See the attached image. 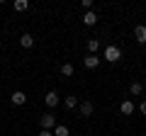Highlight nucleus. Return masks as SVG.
Masks as SVG:
<instances>
[{"label": "nucleus", "instance_id": "nucleus-7", "mask_svg": "<svg viewBox=\"0 0 146 136\" xmlns=\"http://www.w3.org/2000/svg\"><path fill=\"white\" fill-rule=\"evenodd\" d=\"M119 112L122 114H131V112H134V102H131V100H124L119 105Z\"/></svg>", "mask_w": 146, "mask_h": 136}, {"label": "nucleus", "instance_id": "nucleus-3", "mask_svg": "<svg viewBox=\"0 0 146 136\" xmlns=\"http://www.w3.org/2000/svg\"><path fill=\"white\" fill-rule=\"evenodd\" d=\"M54 124H56V117H54V114H42V129H49V131H51Z\"/></svg>", "mask_w": 146, "mask_h": 136}, {"label": "nucleus", "instance_id": "nucleus-4", "mask_svg": "<svg viewBox=\"0 0 146 136\" xmlns=\"http://www.w3.org/2000/svg\"><path fill=\"white\" fill-rule=\"evenodd\" d=\"M134 39H136L139 44H146V27H144V24H139V27L134 29Z\"/></svg>", "mask_w": 146, "mask_h": 136}, {"label": "nucleus", "instance_id": "nucleus-1", "mask_svg": "<svg viewBox=\"0 0 146 136\" xmlns=\"http://www.w3.org/2000/svg\"><path fill=\"white\" fill-rule=\"evenodd\" d=\"M102 56H105V61H110V63H117V61L122 58V51H119V46H115V44H110V46H105Z\"/></svg>", "mask_w": 146, "mask_h": 136}, {"label": "nucleus", "instance_id": "nucleus-11", "mask_svg": "<svg viewBox=\"0 0 146 136\" xmlns=\"http://www.w3.org/2000/svg\"><path fill=\"white\" fill-rule=\"evenodd\" d=\"M129 92H131V95H134V97H139V95H141V92H144V85H141V83H136V80H134V83H131V85H129Z\"/></svg>", "mask_w": 146, "mask_h": 136}, {"label": "nucleus", "instance_id": "nucleus-18", "mask_svg": "<svg viewBox=\"0 0 146 136\" xmlns=\"http://www.w3.org/2000/svg\"><path fill=\"white\" fill-rule=\"evenodd\" d=\"M139 112H141V114H146V100H144V102L139 105Z\"/></svg>", "mask_w": 146, "mask_h": 136}, {"label": "nucleus", "instance_id": "nucleus-17", "mask_svg": "<svg viewBox=\"0 0 146 136\" xmlns=\"http://www.w3.org/2000/svg\"><path fill=\"white\" fill-rule=\"evenodd\" d=\"M83 7L90 12V10H93V0H83Z\"/></svg>", "mask_w": 146, "mask_h": 136}, {"label": "nucleus", "instance_id": "nucleus-15", "mask_svg": "<svg viewBox=\"0 0 146 136\" xmlns=\"http://www.w3.org/2000/svg\"><path fill=\"white\" fill-rule=\"evenodd\" d=\"M98 49H100V42H98V39H88V51L95 53Z\"/></svg>", "mask_w": 146, "mask_h": 136}, {"label": "nucleus", "instance_id": "nucleus-19", "mask_svg": "<svg viewBox=\"0 0 146 136\" xmlns=\"http://www.w3.org/2000/svg\"><path fill=\"white\" fill-rule=\"evenodd\" d=\"M39 136H54V134H51L49 129H42V131H39Z\"/></svg>", "mask_w": 146, "mask_h": 136}, {"label": "nucleus", "instance_id": "nucleus-14", "mask_svg": "<svg viewBox=\"0 0 146 136\" xmlns=\"http://www.w3.org/2000/svg\"><path fill=\"white\" fill-rule=\"evenodd\" d=\"M61 75H66V78L73 75V66H71V63H63V66H61Z\"/></svg>", "mask_w": 146, "mask_h": 136}, {"label": "nucleus", "instance_id": "nucleus-2", "mask_svg": "<svg viewBox=\"0 0 146 136\" xmlns=\"http://www.w3.org/2000/svg\"><path fill=\"white\" fill-rule=\"evenodd\" d=\"M44 102H46L49 107H56L58 102H61V97H58V92H56V90H51V92H46V95H44Z\"/></svg>", "mask_w": 146, "mask_h": 136}, {"label": "nucleus", "instance_id": "nucleus-12", "mask_svg": "<svg viewBox=\"0 0 146 136\" xmlns=\"http://www.w3.org/2000/svg\"><path fill=\"white\" fill-rule=\"evenodd\" d=\"M63 105H66L68 110H73V107H78V97H76V95H68V97L63 100Z\"/></svg>", "mask_w": 146, "mask_h": 136}, {"label": "nucleus", "instance_id": "nucleus-5", "mask_svg": "<svg viewBox=\"0 0 146 136\" xmlns=\"http://www.w3.org/2000/svg\"><path fill=\"white\" fill-rule=\"evenodd\" d=\"M10 100H12V105H25V102H27V95L22 92V90H15Z\"/></svg>", "mask_w": 146, "mask_h": 136}, {"label": "nucleus", "instance_id": "nucleus-13", "mask_svg": "<svg viewBox=\"0 0 146 136\" xmlns=\"http://www.w3.org/2000/svg\"><path fill=\"white\" fill-rule=\"evenodd\" d=\"M27 7H29V3H27V0H15V10H17V12H25Z\"/></svg>", "mask_w": 146, "mask_h": 136}, {"label": "nucleus", "instance_id": "nucleus-6", "mask_svg": "<svg viewBox=\"0 0 146 136\" xmlns=\"http://www.w3.org/2000/svg\"><path fill=\"white\" fill-rule=\"evenodd\" d=\"M80 114H83V117H90V114H93V102H90V100L80 102Z\"/></svg>", "mask_w": 146, "mask_h": 136}, {"label": "nucleus", "instance_id": "nucleus-10", "mask_svg": "<svg viewBox=\"0 0 146 136\" xmlns=\"http://www.w3.org/2000/svg\"><path fill=\"white\" fill-rule=\"evenodd\" d=\"M83 22H85V24H88V27H93L95 22H98V15H95L93 10H90V12H85V15H83Z\"/></svg>", "mask_w": 146, "mask_h": 136}, {"label": "nucleus", "instance_id": "nucleus-9", "mask_svg": "<svg viewBox=\"0 0 146 136\" xmlns=\"http://www.w3.org/2000/svg\"><path fill=\"white\" fill-rule=\"evenodd\" d=\"M83 63H85V68H98V66H100V58L95 56V53H90V56L85 58Z\"/></svg>", "mask_w": 146, "mask_h": 136}, {"label": "nucleus", "instance_id": "nucleus-8", "mask_svg": "<svg viewBox=\"0 0 146 136\" xmlns=\"http://www.w3.org/2000/svg\"><path fill=\"white\" fill-rule=\"evenodd\" d=\"M20 44H22L25 49H32V46H34V37H32V34H22V37H20Z\"/></svg>", "mask_w": 146, "mask_h": 136}, {"label": "nucleus", "instance_id": "nucleus-16", "mask_svg": "<svg viewBox=\"0 0 146 136\" xmlns=\"http://www.w3.org/2000/svg\"><path fill=\"white\" fill-rule=\"evenodd\" d=\"M54 136H68V126H56V129H54Z\"/></svg>", "mask_w": 146, "mask_h": 136}]
</instances>
